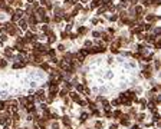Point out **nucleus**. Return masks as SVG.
Instances as JSON below:
<instances>
[{
	"label": "nucleus",
	"mask_w": 161,
	"mask_h": 129,
	"mask_svg": "<svg viewBox=\"0 0 161 129\" xmlns=\"http://www.w3.org/2000/svg\"><path fill=\"white\" fill-rule=\"evenodd\" d=\"M3 109H5V103L0 102V111H3Z\"/></svg>",
	"instance_id": "obj_1"
}]
</instances>
